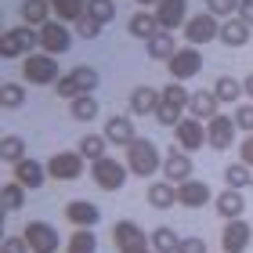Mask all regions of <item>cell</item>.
Wrapping results in <instances>:
<instances>
[{
  "instance_id": "1",
  "label": "cell",
  "mask_w": 253,
  "mask_h": 253,
  "mask_svg": "<svg viewBox=\"0 0 253 253\" xmlns=\"http://www.w3.org/2000/svg\"><path fill=\"white\" fill-rule=\"evenodd\" d=\"M22 80L29 87H51L62 80V69H58V58L47 51H33L22 58Z\"/></svg>"
},
{
  "instance_id": "2",
  "label": "cell",
  "mask_w": 253,
  "mask_h": 253,
  "mask_svg": "<svg viewBox=\"0 0 253 253\" xmlns=\"http://www.w3.org/2000/svg\"><path fill=\"white\" fill-rule=\"evenodd\" d=\"M159 94H163V98H159V109H156L159 126H177L181 120H185V112H188L192 90H185V84H177V80H170Z\"/></svg>"
},
{
  "instance_id": "3",
  "label": "cell",
  "mask_w": 253,
  "mask_h": 253,
  "mask_svg": "<svg viewBox=\"0 0 253 253\" xmlns=\"http://www.w3.org/2000/svg\"><path fill=\"white\" fill-rule=\"evenodd\" d=\"M126 167H130V174L137 177H156V174H163V156H159V148L148 141V137H137V141L126 148V159H123Z\"/></svg>"
},
{
  "instance_id": "4",
  "label": "cell",
  "mask_w": 253,
  "mask_h": 253,
  "mask_svg": "<svg viewBox=\"0 0 253 253\" xmlns=\"http://www.w3.org/2000/svg\"><path fill=\"white\" fill-rule=\"evenodd\" d=\"M98 69H90V65H76V69H69V73H62V80L54 84V94L58 98H80V94H94L98 90Z\"/></svg>"
},
{
  "instance_id": "5",
  "label": "cell",
  "mask_w": 253,
  "mask_h": 253,
  "mask_svg": "<svg viewBox=\"0 0 253 253\" xmlns=\"http://www.w3.org/2000/svg\"><path fill=\"white\" fill-rule=\"evenodd\" d=\"M126 177H130V167L120 163L116 156H101L90 163V181L101 188V192H120L126 185Z\"/></svg>"
},
{
  "instance_id": "6",
  "label": "cell",
  "mask_w": 253,
  "mask_h": 253,
  "mask_svg": "<svg viewBox=\"0 0 253 253\" xmlns=\"http://www.w3.org/2000/svg\"><path fill=\"white\" fill-rule=\"evenodd\" d=\"M33 47H40V29L33 26H15L4 33V40H0V58H26V54H33Z\"/></svg>"
},
{
  "instance_id": "7",
  "label": "cell",
  "mask_w": 253,
  "mask_h": 253,
  "mask_svg": "<svg viewBox=\"0 0 253 253\" xmlns=\"http://www.w3.org/2000/svg\"><path fill=\"white\" fill-rule=\"evenodd\" d=\"M181 33H185V40L192 43V47H203V43H210V40L221 37V18L210 15V11H199V15H192L185 22Z\"/></svg>"
},
{
  "instance_id": "8",
  "label": "cell",
  "mask_w": 253,
  "mask_h": 253,
  "mask_svg": "<svg viewBox=\"0 0 253 253\" xmlns=\"http://www.w3.org/2000/svg\"><path fill=\"white\" fill-rule=\"evenodd\" d=\"M167 73H170V80H177V84L199 76V73H203V54H199V47H192V43L177 47V54L167 62Z\"/></svg>"
},
{
  "instance_id": "9",
  "label": "cell",
  "mask_w": 253,
  "mask_h": 253,
  "mask_svg": "<svg viewBox=\"0 0 253 253\" xmlns=\"http://www.w3.org/2000/svg\"><path fill=\"white\" fill-rule=\"evenodd\" d=\"M22 235H26V243H29V250H33V253H54V250L62 246L58 228L47 224V221H29Z\"/></svg>"
},
{
  "instance_id": "10",
  "label": "cell",
  "mask_w": 253,
  "mask_h": 253,
  "mask_svg": "<svg viewBox=\"0 0 253 253\" xmlns=\"http://www.w3.org/2000/svg\"><path fill=\"white\" fill-rule=\"evenodd\" d=\"M69 47H73V33H69V26L65 22H58V18H51L47 26H40V51H47V54H65Z\"/></svg>"
},
{
  "instance_id": "11",
  "label": "cell",
  "mask_w": 253,
  "mask_h": 253,
  "mask_svg": "<svg viewBox=\"0 0 253 253\" xmlns=\"http://www.w3.org/2000/svg\"><path fill=\"white\" fill-rule=\"evenodd\" d=\"M250 243H253V228H250L246 217L224 221V232H221V250L224 253H246Z\"/></svg>"
},
{
  "instance_id": "12",
  "label": "cell",
  "mask_w": 253,
  "mask_h": 253,
  "mask_svg": "<svg viewBox=\"0 0 253 253\" xmlns=\"http://www.w3.org/2000/svg\"><path fill=\"white\" fill-rule=\"evenodd\" d=\"M47 177H54V181L84 177V156H80V152H54L47 159Z\"/></svg>"
},
{
  "instance_id": "13",
  "label": "cell",
  "mask_w": 253,
  "mask_h": 253,
  "mask_svg": "<svg viewBox=\"0 0 253 253\" xmlns=\"http://www.w3.org/2000/svg\"><path fill=\"white\" fill-rule=\"evenodd\" d=\"M235 116H213L206 123V145L217 148V152H228V148L235 145Z\"/></svg>"
},
{
  "instance_id": "14",
  "label": "cell",
  "mask_w": 253,
  "mask_h": 253,
  "mask_svg": "<svg viewBox=\"0 0 253 253\" xmlns=\"http://www.w3.org/2000/svg\"><path fill=\"white\" fill-rule=\"evenodd\" d=\"M174 137H177V148H185V152H199V148L206 145V126H203V120L185 116L174 126Z\"/></svg>"
},
{
  "instance_id": "15",
  "label": "cell",
  "mask_w": 253,
  "mask_h": 253,
  "mask_svg": "<svg viewBox=\"0 0 253 253\" xmlns=\"http://www.w3.org/2000/svg\"><path fill=\"white\" fill-rule=\"evenodd\" d=\"M156 18H159V29H185L188 22V0H159L156 4Z\"/></svg>"
},
{
  "instance_id": "16",
  "label": "cell",
  "mask_w": 253,
  "mask_h": 253,
  "mask_svg": "<svg viewBox=\"0 0 253 253\" xmlns=\"http://www.w3.org/2000/svg\"><path fill=\"white\" fill-rule=\"evenodd\" d=\"M11 174H15L18 185H26L33 192V188H43V181H47V163H37L33 156H26V159H18V163L11 167Z\"/></svg>"
},
{
  "instance_id": "17",
  "label": "cell",
  "mask_w": 253,
  "mask_h": 253,
  "mask_svg": "<svg viewBox=\"0 0 253 253\" xmlns=\"http://www.w3.org/2000/svg\"><path fill=\"white\" fill-rule=\"evenodd\" d=\"M163 177L170 181V185H181V181L192 177V156L185 152V148H170V152L163 156Z\"/></svg>"
},
{
  "instance_id": "18",
  "label": "cell",
  "mask_w": 253,
  "mask_h": 253,
  "mask_svg": "<svg viewBox=\"0 0 253 253\" xmlns=\"http://www.w3.org/2000/svg\"><path fill=\"white\" fill-rule=\"evenodd\" d=\"M109 145H120V148H130L137 141V130H134V116H109L105 120V130Z\"/></svg>"
},
{
  "instance_id": "19",
  "label": "cell",
  "mask_w": 253,
  "mask_h": 253,
  "mask_svg": "<svg viewBox=\"0 0 253 253\" xmlns=\"http://www.w3.org/2000/svg\"><path fill=\"white\" fill-rule=\"evenodd\" d=\"M177 203L188 206V210H199V206L213 203V192H210V185H206V181L188 177V181H181V185H177Z\"/></svg>"
},
{
  "instance_id": "20",
  "label": "cell",
  "mask_w": 253,
  "mask_h": 253,
  "mask_svg": "<svg viewBox=\"0 0 253 253\" xmlns=\"http://www.w3.org/2000/svg\"><path fill=\"white\" fill-rule=\"evenodd\" d=\"M188 116L203 120V123H210L213 116H221V98L213 94V87H210V90H192V98H188Z\"/></svg>"
},
{
  "instance_id": "21",
  "label": "cell",
  "mask_w": 253,
  "mask_h": 253,
  "mask_svg": "<svg viewBox=\"0 0 253 253\" xmlns=\"http://www.w3.org/2000/svg\"><path fill=\"white\" fill-rule=\"evenodd\" d=\"M159 90L156 87H134L130 90V98H126V109H130V116H156V109H159Z\"/></svg>"
},
{
  "instance_id": "22",
  "label": "cell",
  "mask_w": 253,
  "mask_h": 253,
  "mask_svg": "<svg viewBox=\"0 0 253 253\" xmlns=\"http://www.w3.org/2000/svg\"><path fill=\"white\" fill-rule=\"evenodd\" d=\"M213 210L224 217V221H235V217H243L246 213V199H243V192L239 188H224V192H217L213 195Z\"/></svg>"
},
{
  "instance_id": "23",
  "label": "cell",
  "mask_w": 253,
  "mask_h": 253,
  "mask_svg": "<svg viewBox=\"0 0 253 253\" xmlns=\"http://www.w3.org/2000/svg\"><path fill=\"white\" fill-rule=\"evenodd\" d=\"M65 217H69L76 228H94V224L101 221V210H98L94 203H87V199H73V203L65 206Z\"/></svg>"
},
{
  "instance_id": "24",
  "label": "cell",
  "mask_w": 253,
  "mask_h": 253,
  "mask_svg": "<svg viewBox=\"0 0 253 253\" xmlns=\"http://www.w3.org/2000/svg\"><path fill=\"white\" fill-rule=\"evenodd\" d=\"M145 51H148V58H156V62H170V58L177 54L174 33H170V29H159L152 40H145Z\"/></svg>"
},
{
  "instance_id": "25",
  "label": "cell",
  "mask_w": 253,
  "mask_h": 253,
  "mask_svg": "<svg viewBox=\"0 0 253 253\" xmlns=\"http://www.w3.org/2000/svg\"><path fill=\"white\" fill-rule=\"evenodd\" d=\"M145 199H148L152 210H170V206L177 203V185H170L167 177H163V181H152L148 192H145Z\"/></svg>"
},
{
  "instance_id": "26",
  "label": "cell",
  "mask_w": 253,
  "mask_h": 253,
  "mask_svg": "<svg viewBox=\"0 0 253 253\" xmlns=\"http://www.w3.org/2000/svg\"><path fill=\"white\" fill-rule=\"evenodd\" d=\"M250 33H253V29L246 26V22L239 18V15H232V18L221 22V37H217V40H221L224 47H243V43L250 40Z\"/></svg>"
},
{
  "instance_id": "27",
  "label": "cell",
  "mask_w": 253,
  "mask_h": 253,
  "mask_svg": "<svg viewBox=\"0 0 253 253\" xmlns=\"http://www.w3.org/2000/svg\"><path fill=\"white\" fill-rule=\"evenodd\" d=\"M126 29H130V37H137V40H152L156 33H159L156 11H134L130 22H126Z\"/></svg>"
},
{
  "instance_id": "28",
  "label": "cell",
  "mask_w": 253,
  "mask_h": 253,
  "mask_svg": "<svg viewBox=\"0 0 253 253\" xmlns=\"http://www.w3.org/2000/svg\"><path fill=\"white\" fill-rule=\"evenodd\" d=\"M22 22L33 29H40V26H47L51 22V0H22Z\"/></svg>"
},
{
  "instance_id": "29",
  "label": "cell",
  "mask_w": 253,
  "mask_h": 253,
  "mask_svg": "<svg viewBox=\"0 0 253 253\" xmlns=\"http://www.w3.org/2000/svg\"><path fill=\"white\" fill-rule=\"evenodd\" d=\"M76 152L94 163V159L109 156V137L105 134H84V137H80V145H76Z\"/></svg>"
},
{
  "instance_id": "30",
  "label": "cell",
  "mask_w": 253,
  "mask_h": 253,
  "mask_svg": "<svg viewBox=\"0 0 253 253\" xmlns=\"http://www.w3.org/2000/svg\"><path fill=\"white\" fill-rule=\"evenodd\" d=\"M224 185L228 188H253V167H246L243 159H239V163H228L224 167Z\"/></svg>"
},
{
  "instance_id": "31",
  "label": "cell",
  "mask_w": 253,
  "mask_h": 253,
  "mask_svg": "<svg viewBox=\"0 0 253 253\" xmlns=\"http://www.w3.org/2000/svg\"><path fill=\"white\" fill-rule=\"evenodd\" d=\"M69 116H73L76 123H90V120L98 116V98H94V94L73 98V101H69Z\"/></svg>"
},
{
  "instance_id": "32",
  "label": "cell",
  "mask_w": 253,
  "mask_h": 253,
  "mask_svg": "<svg viewBox=\"0 0 253 253\" xmlns=\"http://www.w3.org/2000/svg\"><path fill=\"white\" fill-rule=\"evenodd\" d=\"M213 94L232 105V101L246 98V90H243V80H235V76H217V80H213Z\"/></svg>"
},
{
  "instance_id": "33",
  "label": "cell",
  "mask_w": 253,
  "mask_h": 253,
  "mask_svg": "<svg viewBox=\"0 0 253 253\" xmlns=\"http://www.w3.org/2000/svg\"><path fill=\"white\" fill-rule=\"evenodd\" d=\"M51 11L58 22H76L87 15V0H51Z\"/></svg>"
},
{
  "instance_id": "34",
  "label": "cell",
  "mask_w": 253,
  "mask_h": 253,
  "mask_svg": "<svg viewBox=\"0 0 253 253\" xmlns=\"http://www.w3.org/2000/svg\"><path fill=\"white\" fill-rule=\"evenodd\" d=\"M148 235H152V250L156 253H177V246H181V235L174 228H167V224H159L156 232H148Z\"/></svg>"
},
{
  "instance_id": "35",
  "label": "cell",
  "mask_w": 253,
  "mask_h": 253,
  "mask_svg": "<svg viewBox=\"0 0 253 253\" xmlns=\"http://www.w3.org/2000/svg\"><path fill=\"white\" fill-rule=\"evenodd\" d=\"M65 253H98V239L90 228H76L73 239L65 243Z\"/></svg>"
},
{
  "instance_id": "36",
  "label": "cell",
  "mask_w": 253,
  "mask_h": 253,
  "mask_svg": "<svg viewBox=\"0 0 253 253\" xmlns=\"http://www.w3.org/2000/svg\"><path fill=\"white\" fill-rule=\"evenodd\" d=\"M26 192H29L26 185H18V181L11 177L4 185V213H18L22 206H26Z\"/></svg>"
},
{
  "instance_id": "37",
  "label": "cell",
  "mask_w": 253,
  "mask_h": 253,
  "mask_svg": "<svg viewBox=\"0 0 253 253\" xmlns=\"http://www.w3.org/2000/svg\"><path fill=\"white\" fill-rule=\"evenodd\" d=\"M0 159L11 163V167H15L18 159H26V141H22L18 134H4V141H0Z\"/></svg>"
},
{
  "instance_id": "38",
  "label": "cell",
  "mask_w": 253,
  "mask_h": 253,
  "mask_svg": "<svg viewBox=\"0 0 253 253\" xmlns=\"http://www.w3.org/2000/svg\"><path fill=\"white\" fill-rule=\"evenodd\" d=\"M148 232H141V224H134V221H116L112 224V243L116 246H126V243H134V239H141Z\"/></svg>"
},
{
  "instance_id": "39",
  "label": "cell",
  "mask_w": 253,
  "mask_h": 253,
  "mask_svg": "<svg viewBox=\"0 0 253 253\" xmlns=\"http://www.w3.org/2000/svg\"><path fill=\"white\" fill-rule=\"evenodd\" d=\"M87 15L98 18L101 26H109L116 18V0H87Z\"/></svg>"
},
{
  "instance_id": "40",
  "label": "cell",
  "mask_w": 253,
  "mask_h": 253,
  "mask_svg": "<svg viewBox=\"0 0 253 253\" xmlns=\"http://www.w3.org/2000/svg\"><path fill=\"white\" fill-rule=\"evenodd\" d=\"M0 101H4V109H18L22 101H26V84H15V80H7V84L0 87Z\"/></svg>"
},
{
  "instance_id": "41",
  "label": "cell",
  "mask_w": 253,
  "mask_h": 253,
  "mask_svg": "<svg viewBox=\"0 0 253 253\" xmlns=\"http://www.w3.org/2000/svg\"><path fill=\"white\" fill-rule=\"evenodd\" d=\"M239 4H243V0H206V11H210V15H217V18H232V15H239Z\"/></svg>"
},
{
  "instance_id": "42",
  "label": "cell",
  "mask_w": 253,
  "mask_h": 253,
  "mask_svg": "<svg viewBox=\"0 0 253 253\" xmlns=\"http://www.w3.org/2000/svg\"><path fill=\"white\" fill-rule=\"evenodd\" d=\"M73 26H76V37H84V40H98V33H101V22H98V18H90V15L76 18Z\"/></svg>"
},
{
  "instance_id": "43",
  "label": "cell",
  "mask_w": 253,
  "mask_h": 253,
  "mask_svg": "<svg viewBox=\"0 0 253 253\" xmlns=\"http://www.w3.org/2000/svg\"><path fill=\"white\" fill-rule=\"evenodd\" d=\"M235 126L246 130V134H253V101H246V105L235 109Z\"/></svg>"
},
{
  "instance_id": "44",
  "label": "cell",
  "mask_w": 253,
  "mask_h": 253,
  "mask_svg": "<svg viewBox=\"0 0 253 253\" xmlns=\"http://www.w3.org/2000/svg\"><path fill=\"white\" fill-rule=\"evenodd\" d=\"M120 253H156L152 250V235H141V239H134V243L120 246Z\"/></svg>"
},
{
  "instance_id": "45",
  "label": "cell",
  "mask_w": 253,
  "mask_h": 253,
  "mask_svg": "<svg viewBox=\"0 0 253 253\" xmlns=\"http://www.w3.org/2000/svg\"><path fill=\"white\" fill-rule=\"evenodd\" d=\"M4 253H33V250L26 243V235H7L4 239Z\"/></svg>"
},
{
  "instance_id": "46",
  "label": "cell",
  "mask_w": 253,
  "mask_h": 253,
  "mask_svg": "<svg viewBox=\"0 0 253 253\" xmlns=\"http://www.w3.org/2000/svg\"><path fill=\"white\" fill-rule=\"evenodd\" d=\"M177 253H206V243H203L199 235H188V239H181Z\"/></svg>"
},
{
  "instance_id": "47",
  "label": "cell",
  "mask_w": 253,
  "mask_h": 253,
  "mask_svg": "<svg viewBox=\"0 0 253 253\" xmlns=\"http://www.w3.org/2000/svg\"><path fill=\"white\" fill-rule=\"evenodd\" d=\"M239 159H243L246 167H253V134L243 137V145H239Z\"/></svg>"
},
{
  "instance_id": "48",
  "label": "cell",
  "mask_w": 253,
  "mask_h": 253,
  "mask_svg": "<svg viewBox=\"0 0 253 253\" xmlns=\"http://www.w3.org/2000/svg\"><path fill=\"white\" fill-rule=\"evenodd\" d=\"M239 18L253 29V0H243V4H239Z\"/></svg>"
},
{
  "instance_id": "49",
  "label": "cell",
  "mask_w": 253,
  "mask_h": 253,
  "mask_svg": "<svg viewBox=\"0 0 253 253\" xmlns=\"http://www.w3.org/2000/svg\"><path fill=\"white\" fill-rule=\"evenodd\" d=\"M243 90H246V98H253V73L243 80Z\"/></svg>"
},
{
  "instance_id": "50",
  "label": "cell",
  "mask_w": 253,
  "mask_h": 253,
  "mask_svg": "<svg viewBox=\"0 0 253 253\" xmlns=\"http://www.w3.org/2000/svg\"><path fill=\"white\" fill-rule=\"evenodd\" d=\"M137 4H141V7H156L159 0H137Z\"/></svg>"
}]
</instances>
